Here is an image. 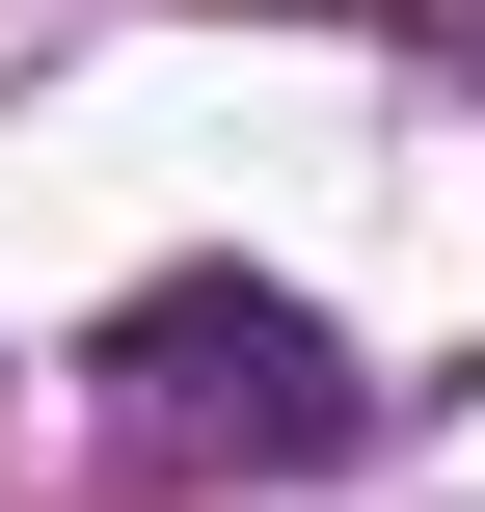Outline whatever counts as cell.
I'll use <instances>...</instances> for the list:
<instances>
[{
	"label": "cell",
	"instance_id": "1",
	"mask_svg": "<svg viewBox=\"0 0 485 512\" xmlns=\"http://www.w3.org/2000/svg\"><path fill=\"white\" fill-rule=\"evenodd\" d=\"M108 432H135V459H351V432H378V378H351L297 297L162 270V297L108 324Z\"/></svg>",
	"mask_w": 485,
	"mask_h": 512
}]
</instances>
